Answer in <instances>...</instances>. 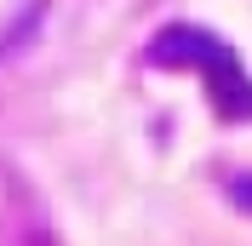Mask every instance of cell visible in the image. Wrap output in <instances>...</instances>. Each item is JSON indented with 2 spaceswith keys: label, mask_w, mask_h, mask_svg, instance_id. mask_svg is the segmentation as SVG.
Listing matches in <instances>:
<instances>
[{
  "label": "cell",
  "mask_w": 252,
  "mask_h": 246,
  "mask_svg": "<svg viewBox=\"0 0 252 246\" xmlns=\"http://www.w3.org/2000/svg\"><path fill=\"white\" fill-rule=\"evenodd\" d=\"M235 200H241V206H252V178H241V184H235Z\"/></svg>",
  "instance_id": "obj_1"
}]
</instances>
